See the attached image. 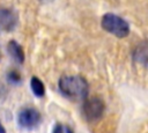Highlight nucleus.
Returning <instances> with one entry per match:
<instances>
[{
	"mask_svg": "<svg viewBox=\"0 0 148 133\" xmlns=\"http://www.w3.org/2000/svg\"><path fill=\"white\" fill-rule=\"evenodd\" d=\"M39 120H40L39 112L35 109H31V108H28V109L20 111L18 117H17L18 125L21 127H24V128H32V127L37 126Z\"/></svg>",
	"mask_w": 148,
	"mask_h": 133,
	"instance_id": "nucleus-4",
	"label": "nucleus"
},
{
	"mask_svg": "<svg viewBox=\"0 0 148 133\" xmlns=\"http://www.w3.org/2000/svg\"><path fill=\"white\" fill-rule=\"evenodd\" d=\"M102 27L117 37H126L130 32L128 23L114 14H105L102 19Z\"/></svg>",
	"mask_w": 148,
	"mask_h": 133,
	"instance_id": "nucleus-2",
	"label": "nucleus"
},
{
	"mask_svg": "<svg viewBox=\"0 0 148 133\" xmlns=\"http://www.w3.org/2000/svg\"><path fill=\"white\" fill-rule=\"evenodd\" d=\"M8 52L10 54V57L17 62L21 64L24 60V54H23V50L22 47L16 43V42H10L8 45Z\"/></svg>",
	"mask_w": 148,
	"mask_h": 133,
	"instance_id": "nucleus-6",
	"label": "nucleus"
},
{
	"mask_svg": "<svg viewBox=\"0 0 148 133\" xmlns=\"http://www.w3.org/2000/svg\"><path fill=\"white\" fill-rule=\"evenodd\" d=\"M60 91L68 98L81 99L88 94V84L86 80L77 75L62 76L59 81Z\"/></svg>",
	"mask_w": 148,
	"mask_h": 133,
	"instance_id": "nucleus-1",
	"label": "nucleus"
},
{
	"mask_svg": "<svg viewBox=\"0 0 148 133\" xmlns=\"http://www.w3.org/2000/svg\"><path fill=\"white\" fill-rule=\"evenodd\" d=\"M30 87H31L34 94H35L36 96H38V97H42V96L44 95V93H45L44 84H43L42 81H40L38 77H36V76H34V77L31 79V81H30Z\"/></svg>",
	"mask_w": 148,
	"mask_h": 133,
	"instance_id": "nucleus-8",
	"label": "nucleus"
},
{
	"mask_svg": "<svg viewBox=\"0 0 148 133\" xmlns=\"http://www.w3.org/2000/svg\"><path fill=\"white\" fill-rule=\"evenodd\" d=\"M0 133H6L5 132V130H3V127H2V125L0 124Z\"/></svg>",
	"mask_w": 148,
	"mask_h": 133,
	"instance_id": "nucleus-11",
	"label": "nucleus"
},
{
	"mask_svg": "<svg viewBox=\"0 0 148 133\" xmlns=\"http://www.w3.org/2000/svg\"><path fill=\"white\" fill-rule=\"evenodd\" d=\"M104 111V103L99 97L88 98L83 104V114L87 120H97L102 117Z\"/></svg>",
	"mask_w": 148,
	"mask_h": 133,
	"instance_id": "nucleus-3",
	"label": "nucleus"
},
{
	"mask_svg": "<svg viewBox=\"0 0 148 133\" xmlns=\"http://www.w3.org/2000/svg\"><path fill=\"white\" fill-rule=\"evenodd\" d=\"M134 58L142 64H148V42L141 43L134 51Z\"/></svg>",
	"mask_w": 148,
	"mask_h": 133,
	"instance_id": "nucleus-7",
	"label": "nucleus"
},
{
	"mask_svg": "<svg viewBox=\"0 0 148 133\" xmlns=\"http://www.w3.org/2000/svg\"><path fill=\"white\" fill-rule=\"evenodd\" d=\"M8 77H9V81H12V82H18L20 81V75L16 72H10Z\"/></svg>",
	"mask_w": 148,
	"mask_h": 133,
	"instance_id": "nucleus-10",
	"label": "nucleus"
},
{
	"mask_svg": "<svg viewBox=\"0 0 148 133\" xmlns=\"http://www.w3.org/2000/svg\"><path fill=\"white\" fill-rule=\"evenodd\" d=\"M53 133H73V131L67 126V125H57L53 130Z\"/></svg>",
	"mask_w": 148,
	"mask_h": 133,
	"instance_id": "nucleus-9",
	"label": "nucleus"
},
{
	"mask_svg": "<svg viewBox=\"0 0 148 133\" xmlns=\"http://www.w3.org/2000/svg\"><path fill=\"white\" fill-rule=\"evenodd\" d=\"M15 15L12 10L0 8V32L9 31L15 27Z\"/></svg>",
	"mask_w": 148,
	"mask_h": 133,
	"instance_id": "nucleus-5",
	"label": "nucleus"
}]
</instances>
